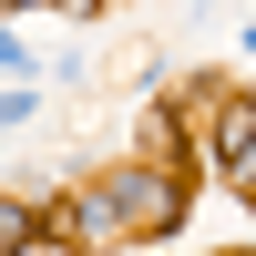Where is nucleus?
I'll return each instance as SVG.
<instances>
[{
  "label": "nucleus",
  "instance_id": "1",
  "mask_svg": "<svg viewBox=\"0 0 256 256\" xmlns=\"http://www.w3.org/2000/svg\"><path fill=\"white\" fill-rule=\"evenodd\" d=\"M0 246H31V216H10V205H0Z\"/></svg>",
  "mask_w": 256,
  "mask_h": 256
},
{
  "label": "nucleus",
  "instance_id": "2",
  "mask_svg": "<svg viewBox=\"0 0 256 256\" xmlns=\"http://www.w3.org/2000/svg\"><path fill=\"white\" fill-rule=\"evenodd\" d=\"M0 10H20V0H0Z\"/></svg>",
  "mask_w": 256,
  "mask_h": 256
}]
</instances>
